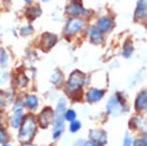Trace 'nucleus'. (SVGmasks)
I'll return each instance as SVG.
<instances>
[{
	"label": "nucleus",
	"mask_w": 147,
	"mask_h": 146,
	"mask_svg": "<svg viewBox=\"0 0 147 146\" xmlns=\"http://www.w3.org/2000/svg\"><path fill=\"white\" fill-rule=\"evenodd\" d=\"M18 139L22 144H28L34 139L38 129V121L34 114H28L23 116L19 126Z\"/></svg>",
	"instance_id": "1"
},
{
	"label": "nucleus",
	"mask_w": 147,
	"mask_h": 146,
	"mask_svg": "<svg viewBox=\"0 0 147 146\" xmlns=\"http://www.w3.org/2000/svg\"><path fill=\"white\" fill-rule=\"evenodd\" d=\"M67 109V102L63 97L60 98L57 102L56 110L54 112V119H53V132H52V137L53 139H58L62 137L65 131V112Z\"/></svg>",
	"instance_id": "2"
},
{
	"label": "nucleus",
	"mask_w": 147,
	"mask_h": 146,
	"mask_svg": "<svg viewBox=\"0 0 147 146\" xmlns=\"http://www.w3.org/2000/svg\"><path fill=\"white\" fill-rule=\"evenodd\" d=\"M106 111L107 114L113 117L120 116L126 112V102L121 93H116L108 99Z\"/></svg>",
	"instance_id": "3"
},
{
	"label": "nucleus",
	"mask_w": 147,
	"mask_h": 146,
	"mask_svg": "<svg viewBox=\"0 0 147 146\" xmlns=\"http://www.w3.org/2000/svg\"><path fill=\"white\" fill-rule=\"evenodd\" d=\"M85 80H86V76L84 73L78 70L73 71L70 74V76H69V78L67 80V83H66V86H65L66 92L71 95L75 94L84 86Z\"/></svg>",
	"instance_id": "4"
},
{
	"label": "nucleus",
	"mask_w": 147,
	"mask_h": 146,
	"mask_svg": "<svg viewBox=\"0 0 147 146\" xmlns=\"http://www.w3.org/2000/svg\"><path fill=\"white\" fill-rule=\"evenodd\" d=\"M24 116V112H23V104H22L21 100H16L13 106V111L12 114L10 116V125L13 129L19 128L20 123Z\"/></svg>",
	"instance_id": "5"
},
{
	"label": "nucleus",
	"mask_w": 147,
	"mask_h": 146,
	"mask_svg": "<svg viewBox=\"0 0 147 146\" xmlns=\"http://www.w3.org/2000/svg\"><path fill=\"white\" fill-rule=\"evenodd\" d=\"M88 140L96 145L103 146L108 141L107 133L102 129H91L88 133Z\"/></svg>",
	"instance_id": "6"
},
{
	"label": "nucleus",
	"mask_w": 147,
	"mask_h": 146,
	"mask_svg": "<svg viewBox=\"0 0 147 146\" xmlns=\"http://www.w3.org/2000/svg\"><path fill=\"white\" fill-rule=\"evenodd\" d=\"M54 119V112L50 107H46L42 110V112L38 114V123L41 128L46 129L49 127V125L52 124Z\"/></svg>",
	"instance_id": "7"
},
{
	"label": "nucleus",
	"mask_w": 147,
	"mask_h": 146,
	"mask_svg": "<svg viewBox=\"0 0 147 146\" xmlns=\"http://www.w3.org/2000/svg\"><path fill=\"white\" fill-rule=\"evenodd\" d=\"M83 26H84V20L82 18H70L66 23L65 33L67 35H74L78 33L83 28Z\"/></svg>",
	"instance_id": "8"
},
{
	"label": "nucleus",
	"mask_w": 147,
	"mask_h": 146,
	"mask_svg": "<svg viewBox=\"0 0 147 146\" xmlns=\"http://www.w3.org/2000/svg\"><path fill=\"white\" fill-rule=\"evenodd\" d=\"M104 95H105V90L96 89V87H91V89H90L86 92L85 98L87 102L90 104H93L100 101L103 98Z\"/></svg>",
	"instance_id": "9"
},
{
	"label": "nucleus",
	"mask_w": 147,
	"mask_h": 146,
	"mask_svg": "<svg viewBox=\"0 0 147 146\" xmlns=\"http://www.w3.org/2000/svg\"><path fill=\"white\" fill-rule=\"evenodd\" d=\"M147 107V92L142 90L138 94L135 100V110L138 112H141L146 110Z\"/></svg>",
	"instance_id": "10"
},
{
	"label": "nucleus",
	"mask_w": 147,
	"mask_h": 146,
	"mask_svg": "<svg viewBox=\"0 0 147 146\" xmlns=\"http://www.w3.org/2000/svg\"><path fill=\"white\" fill-rule=\"evenodd\" d=\"M66 12L72 15H86L87 10L82 6L81 2L77 1V0H72V2L69 4V6L66 8Z\"/></svg>",
	"instance_id": "11"
},
{
	"label": "nucleus",
	"mask_w": 147,
	"mask_h": 146,
	"mask_svg": "<svg viewBox=\"0 0 147 146\" xmlns=\"http://www.w3.org/2000/svg\"><path fill=\"white\" fill-rule=\"evenodd\" d=\"M57 41H58V38L54 34L46 33V34H44L42 37H41V40H40L41 47H42L44 50H49V49H51L56 44Z\"/></svg>",
	"instance_id": "12"
},
{
	"label": "nucleus",
	"mask_w": 147,
	"mask_h": 146,
	"mask_svg": "<svg viewBox=\"0 0 147 146\" xmlns=\"http://www.w3.org/2000/svg\"><path fill=\"white\" fill-rule=\"evenodd\" d=\"M23 107H26L29 111L35 112L38 108V99L35 94H29L25 96L24 100L22 101Z\"/></svg>",
	"instance_id": "13"
},
{
	"label": "nucleus",
	"mask_w": 147,
	"mask_h": 146,
	"mask_svg": "<svg viewBox=\"0 0 147 146\" xmlns=\"http://www.w3.org/2000/svg\"><path fill=\"white\" fill-rule=\"evenodd\" d=\"M88 36H90V40L92 43H95V44H100V43L103 42L104 40V37L103 34L99 31L96 27H90L88 29Z\"/></svg>",
	"instance_id": "14"
},
{
	"label": "nucleus",
	"mask_w": 147,
	"mask_h": 146,
	"mask_svg": "<svg viewBox=\"0 0 147 146\" xmlns=\"http://www.w3.org/2000/svg\"><path fill=\"white\" fill-rule=\"evenodd\" d=\"M130 124H131L132 128L136 129V130H138L140 132H145L146 130L145 120H144V118L140 114L133 116L131 121H130Z\"/></svg>",
	"instance_id": "15"
},
{
	"label": "nucleus",
	"mask_w": 147,
	"mask_h": 146,
	"mask_svg": "<svg viewBox=\"0 0 147 146\" xmlns=\"http://www.w3.org/2000/svg\"><path fill=\"white\" fill-rule=\"evenodd\" d=\"M112 26H113V19L109 17V16H104V17H101L97 21L96 28L103 34V33L109 31L112 28Z\"/></svg>",
	"instance_id": "16"
},
{
	"label": "nucleus",
	"mask_w": 147,
	"mask_h": 146,
	"mask_svg": "<svg viewBox=\"0 0 147 146\" xmlns=\"http://www.w3.org/2000/svg\"><path fill=\"white\" fill-rule=\"evenodd\" d=\"M136 18L143 19L146 15V0H140L138 3L137 9H136Z\"/></svg>",
	"instance_id": "17"
},
{
	"label": "nucleus",
	"mask_w": 147,
	"mask_h": 146,
	"mask_svg": "<svg viewBox=\"0 0 147 146\" xmlns=\"http://www.w3.org/2000/svg\"><path fill=\"white\" fill-rule=\"evenodd\" d=\"M41 15V9L38 6H31L26 11V16L29 20H35Z\"/></svg>",
	"instance_id": "18"
},
{
	"label": "nucleus",
	"mask_w": 147,
	"mask_h": 146,
	"mask_svg": "<svg viewBox=\"0 0 147 146\" xmlns=\"http://www.w3.org/2000/svg\"><path fill=\"white\" fill-rule=\"evenodd\" d=\"M50 82L55 86H60L63 83V75L59 69H55L50 77Z\"/></svg>",
	"instance_id": "19"
},
{
	"label": "nucleus",
	"mask_w": 147,
	"mask_h": 146,
	"mask_svg": "<svg viewBox=\"0 0 147 146\" xmlns=\"http://www.w3.org/2000/svg\"><path fill=\"white\" fill-rule=\"evenodd\" d=\"M133 52H134V46H133V43L131 40H127L125 41L123 45V48H122V55H123L124 58L128 59L132 56Z\"/></svg>",
	"instance_id": "20"
},
{
	"label": "nucleus",
	"mask_w": 147,
	"mask_h": 146,
	"mask_svg": "<svg viewBox=\"0 0 147 146\" xmlns=\"http://www.w3.org/2000/svg\"><path fill=\"white\" fill-rule=\"evenodd\" d=\"M82 128V122L80 120H73L71 122H69V126H68V130L70 133H77L78 131L81 130Z\"/></svg>",
	"instance_id": "21"
},
{
	"label": "nucleus",
	"mask_w": 147,
	"mask_h": 146,
	"mask_svg": "<svg viewBox=\"0 0 147 146\" xmlns=\"http://www.w3.org/2000/svg\"><path fill=\"white\" fill-rule=\"evenodd\" d=\"M77 117L76 111L74 109H66V111L65 112V120L71 122V121L75 120Z\"/></svg>",
	"instance_id": "22"
},
{
	"label": "nucleus",
	"mask_w": 147,
	"mask_h": 146,
	"mask_svg": "<svg viewBox=\"0 0 147 146\" xmlns=\"http://www.w3.org/2000/svg\"><path fill=\"white\" fill-rule=\"evenodd\" d=\"M9 141V134L4 127L0 126V144H4Z\"/></svg>",
	"instance_id": "23"
},
{
	"label": "nucleus",
	"mask_w": 147,
	"mask_h": 146,
	"mask_svg": "<svg viewBox=\"0 0 147 146\" xmlns=\"http://www.w3.org/2000/svg\"><path fill=\"white\" fill-rule=\"evenodd\" d=\"M133 137L132 135L129 133L128 131L125 133V136H124L123 139V142H122V146H132L133 145Z\"/></svg>",
	"instance_id": "24"
},
{
	"label": "nucleus",
	"mask_w": 147,
	"mask_h": 146,
	"mask_svg": "<svg viewBox=\"0 0 147 146\" xmlns=\"http://www.w3.org/2000/svg\"><path fill=\"white\" fill-rule=\"evenodd\" d=\"M8 55L6 53V51L4 49H0V65L2 67H6L7 64H8Z\"/></svg>",
	"instance_id": "25"
},
{
	"label": "nucleus",
	"mask_w": 147,
	"mask_h": 146,
	"mask_svg": "<svg viewBox=\"0 0 147 146\" xmlns=\"http://www.w3.org/2000/svg\"><path fill=\"white\" fill-rule=\"evenodd\" d=\"M93 145H94V143L84 139L75 140V142H74V144H73V146H93Z\"/></svg>",
	"instance_id": "26"
},
{
	"label": "nucleus",
	"mask_w": 147,
	"mask_h": 146,
	"mask_svg": "<svg viewBox=\"0 0 147 146\" xmlns=\"http://www.w3.org/2000/svg\"><path fill=\"white\" fill-rule=\"evenodd\" d=\"M132 146H147V140H146V137L144 136L143 137H140V139H137L133 141V145Z\"/></svg>",
	"instance_id": "27"
},
{
	"label": "nucleus",
	"mask_w": 147,
	"mask_h": 146,
	"mask_svg": "<svg viewBox=\"0 0 147 146\" xmlns=\"http://www.w3.org/2000/svg\"><path fill=\"white\" fill-rule=\"evenodd\" d=\"M27 83H28V79H27L26 76L20 75V76L18 77V85L19 87H25L26 85H27Z\"/></svg>",
	"instance_id": "28"
},
{
	"label": "nucleus",
	"mask_w": 147,
	"mask_h": 146,
	"mask_svg": "<svg viewBox=\"0 0 147 146\" xmlns=\"http://www.w3.org/2000/svg\"><path fill=\"white\" fill-rule=\"evenodd\" d=\"M32 32H33V27L31 25L23 26L21 28V34L23 36H29Z\"/></svg>",
	"instance_id": "29"
},
{
	"label": "nucleus",
	"mask_w": 147,
	"mask_h": 146,
	"mask_svg": "<svg viewBox=\"0 0 147 146\" xmlns=\"http://www.w3.org/2000/svg\"><path fill=\"white\" fill-rule=\"evenodd\" d=\"M1 122H2V114L0 112V124H1Z\"/></svg>",
	"instance_id": "30"
},
{
	"label": "nucleus",
	"mask_w": 147,
	"mask_h": 146,
	"mask_svg": "<svg viewBox=\"0 0 147 146\" xmlns=\"http://www.w3.org/2000/svg\"><path fill=\"white\" fill-rule=\"evenodd\" d=\"M1 146H11L9 143H4V144H2Z\"/></svg>",
	"instance_id": "31"
},
{
	"label": "nucleus",
	"mask_w": 147,
	"mask_h": 146,
	"mask_svg": "<svg viewBox=\"0 0 147 146\" xmlns=\"http://www.w3.org/2000/svg\"><path fill=\"white\" fill-rule=\"evenodd\" d=\"M24 1H25V2H26V3H30V2H31V1H32V0H24Z\"/></svg>",
	"instance_id": "32"
},
{
	"label": "nucleus",
	"mask_w": 147,
	"mask_h": 146,
	"mask_svg": "<svg viewBox=\"0 0 147 146\" xmlns=\"http://www.w3.org/2000/svg\"><path fill=\"white\" fill-rule=\"evenodd\" d=\"M42 2H47V1H49V0H41Z\"/></svg>",
	"instance_id": "33"
},
{
	"label": "nucleus",
	"mask_w": 147,
	"mask_h": 146,
	"mask_svg": "<svg viewBox=\"0 0 147 146\" xmlns=\"http://www.w3.org/2000/svg\"><path fill=\"white\" fill-rule=\"evenodd\" d=\"M93 146H99V145H96V144H94Z\"/></svg>",
	"instance_id": "34"
}]
</instances>
